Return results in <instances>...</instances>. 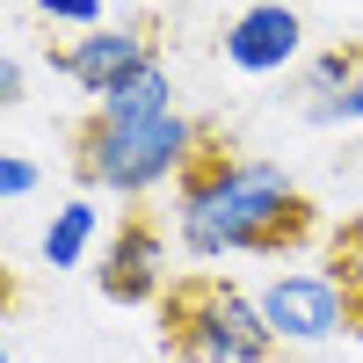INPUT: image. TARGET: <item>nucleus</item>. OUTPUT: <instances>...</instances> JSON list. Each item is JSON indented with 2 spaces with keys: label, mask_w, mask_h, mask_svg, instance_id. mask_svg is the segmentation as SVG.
<instances>
[{
  "label": "nucleus",
  "mask_w": 363,
  "mask_h": 363,
  "mask_svg": "<svg viewBox=\"0 0 363 363\" xmlns=\"http://www.w3.org/2000/svg\"><path fill=\"white\" fill-rule=\"evenodd\" d=\"M174 233L196 262L218 255H284L313 233V203L277 160H240L211 138L196 167L174 182Z\"/></svg>",
  "instance_id": "obj_1"
},
{
  "label": "nucleus",
  "mask_w": 363,
  "mask_h": 363,
  "mask_svg": "<svg viewBox=\"0 0 363 363\" xmlns=\"http://www.w3.org/2000/svg\"><path fill=\"white\" fill-rule=\"evenodd\" d=\"M211 138L218 131L182 116V109L174 116H109V109H95L73 131V174L87 189H109V196H145L160 182H182Z\"/></svg>",
  "instance_id": "obj_2"
},
{
  "label": "nucleus",
  "mask_w": 363,
  "mask_h": 363,
  "mask_svg": "<svg viewBox=\"0 0 363 363\" xmlns=\"http://www.w3.org/2000/svg\"><path fill=\"white\" fill-rule=\"evenodd\" d=\"M160 342L182 363H269L277 356V335H269V320H262V298L203 277V269L167 284Z\"/></svg>",
  "instance_id": "obj_3"
},
{
  "label": "nucleus",
  "mask_w": 363,
  "mask_h": 363,
  "mask_svg": "<svg viewBox=\"0 0 363 363\" xmlns=\"http://www.w3.org/2000/svg\"><path fill=\"white\" fill-rule=\"evenodd\" d=\"M153 29L145 22H109V29H87V37H73V44H58L51 51V66L66 73L73 87H87V95H109V87H124L131 73H145L153 66Z\"/></svg>",
  "instance_id": "obj_4"
},
{
  "label": "nucleus",
  "mask_w": 363,
  "mask_h": 363,
  "mask_svg": "<svg viewBox=\"0 0 363 363\" xmlns=\"http://www.w3.org/2000/svg\"><path fill=\"white\" fill-rule=\"evenodd\" d=\"M262 320L277 342H335L349 327V298L320 269H291V277H277L262 291Z\"/></svg>",
  "instance_id": "obj_5"
},
{
  "label": "nucleus",
  "mask_w": 363,
  "mask_h": 363,
  "mask_svg": "<svg viewBox=\"0 0 363 363\" xmlns=\"http://www.w3.org/2000/svg\"><path fill=\"white\" fill-rule=\"evenodd\" d=\"M95 284L116 306H153L167 291V240H160V225L145 218V211H131V218L109 233V255L95 269Z\"/></svg>",
  "instance_id": "obj_6"
},
{
  "label": "nucleus",
  "mask_w": 363,
  "mask_h": 363,
  "mask_svg": "<svg viewBox=\"0 0 363 363\" xmlns=\"http://www.w3.org/2000/svg\"><path fill=\"white\" fill-rule=\"evenodd\" d=\"M298 44H306V22H298V8H284V0H255V8H240L225 22V66L233 73H284Z\"/></svg>",
  "instance_id": "obj_7"
},
{
  "label": "nucleus",
  "mask_w": 363,
  "mask_h": 363,
  "mask_svg": "<svg viewBox=\"0 0 363 363\" xmlns=\"http://www.w3.org/2000/svg\"><path fill=\"white\" fill-rule=\"evenodd\" d=\"M95 233H102V211L73 196V203H58L51 211V225H44V269H80L87 247H95Z\"/></svg>",
  "instance_id": "obj_8"
},
{
  "label": "nucleus",
  "mask_w": 363,
  "mask_h": 363,
  "mask_svg": "<svg viewBox=\"0 0 363 363\" xmlns=\"http://www.w3.org/2000/svg\"><path fill=\"white\" fill-rule=\"evenodd\" d=\"M95 109H109V116H174V80H167V66H160V58H153V66H145V73H131L124 87H109Z\"/></svg>",
  "instance_id": "obj_9"
},
{
  "label": "nucleus",
  "mask_w": 363,
  "mask_h": 363,
  "mask_svg": "<svg viewBox=\"0 0 363 363\" xmlns=\"http://www.w3.org/2000/svg\"><path fill=\"white\" fill-rule=\"evenodd\" d=\"M363 73V44H335V51H320L306 73H298V109H313V102H335L342 87Z\"/></svg>",
  "instance_id": "obj_10"
},
{
  "label": "nucleus",
  "mask_w": 363,
  "mask_h": 363,
  "mask_svg": "<svg viewBox=\"0 0 363 363\" xmlns=\"http://www.w3.org/2000/svg\"><path fill=\"white\" fill-rule=\"evenodd\" d=\"M37 15L44 22H66V29H109V15H102V0H37Z\"/></svg>",
  "instance_id": "obj_11"
},
{
  "label": "nucleus",
  "mask_w": 363,
  "mask_h": 363,
  "mask_svg": "<svg viewBox=\"0 0 363 363\" xmlns=\"http://www.w3.org/2000/svg\"><path fill=\"white\" fill-rule=\"evenodd\" d=\"M306 124H363V73L342 87L335 102H313V109H306Z\"/></svg>",
  "instance_id": "obj_12"
},
{
  "label": "nucleus",
  "mask_w": 363,
  "mask_h": 363,
  "mask_svg": "<svg viewBox=\"0 0 363 363\" xmlns=\"http://www.w3.org/2000/svg\"><path fill=\"white\" fill-rule=\"evenodd\" d=\"M29 189H37V160H29V153H0V196L22 203Z\"/></svg>",
  "instance_id": "obj_13"
},
{
  "label": "nucleus",
  "mask_w": 363,
  "mask_h": 363,
  "mask_svg": "<svg viewBox=\"0 0 363 363\" xmlns=\"http://www.w3.org/2000/svg\"><path fill=\"white\" fill-rule=\"evenodd\" d=\"M22 95H29V73H22V58H15V51H0V102L15 109Z\"/></svg>",
  "instance_id": "obj_14"
},
{
  "label": "nucleus",
  "mask_w": 363,
  "mask_h": 363,
  "mask_svg": "<svg viewBox=\"0 0 363 363\" xmlns=\"http://www.w3.org/2000/svg\"><path fill=\"white\" fill-rule=\"evenodd\" d=\"M0 363H22V356H15V349H8V356H0Z\"/></svg>",
  "instance_id": "obj_15"
}]
</instances>
